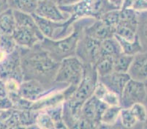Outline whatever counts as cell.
I'll return each mask as SVG.
<instances>
[{"label": "cell", "mask_w": 147, "mask_h": 129, "mask_svg": "<svg viewBox=\"0 0 147 129\" xmlns=\"http://www.w3.org/2000/svg\"><path fill=\"white\" fill-rule=\"evenodd\" d=\"M19 48L24 80H36L49 89H65L67 85L54 82L59 62L55 61L37 43L31 48Z\"/></svg>", "instance_id": "1"}, {"label": "cell", "mask_w": 147, "mask_h": 129, "mask_svg": "<svg viewBox=\"0 0 147 129\" xmlns=\"http://www.w3.org/2000/svg\"><path fill=\"white\" fill-rule=\"evenodd\" d=\"M94 20L95 18L91 17L78 18L73 22V30L69 35L58 40L44 37L40 44L51 58L58 62L69 56H76V48L83 30Z\"/></svg>", "instance_id": "2"}, {"label": "cell", "mask_w": 147, "mask_h": 129, "mask_svg": "<svg viewBox=\"0 0 147 129\" xmlns=\"http://www.w3.org/2000/svg\"><path fill=\"white\" fill-rule=\"evenodd\" d=\"M84 64L76 56H69L59 62L54 82L77 87L84 75Z\"/></svg>", "instance_id": "3"}, {"label": "cell", "mask_w": 147, "mask_h": 129, "mask_svg": "<svg viewBox=\"0 0 147 129\" xmlns=\"http://www.w3.org/2000/svg\"><path fill=\"white\" fill-rule=\"evenodd\" d=\"M33 17L44 37L58 40L69 35L73 30L74 20L70 17L64 21H53L33 13Z\"/></svg>", "instance_id": "4"}, {"label": "cell", "mask_w": 147, "mask_h": 129, "mask_svg": "<svg viewBox=\"0 0 147 129\" xmlns=\"http://www.w3.org/2000/svg\"><path fill=\"white\" fill-rule=\"evenodd\" d=\"M101 41L86 35L82 32L76 48V56L84 64L94 65L100 56Z\"/></svg>", "instance_id": "5"}, {"label": "cell", "mask_w": 147, "mask_h": 129, "mask_svg": "<svg viewBox=\"0 0 147 129\" xmlns=\"http://www.w3.org/2000/svg\"><path fill=\"white\" fill-rule=\"evenodd\" d=\"M146 98V90L144 81L130 79L120 95V107L129 108L135 103H144Z\"/></svg>", "instance_id": "6"}, {"label": "cell", "mask_w": 147, "mask_h": 129, "mask_svg": "<svg viewBox=\"0 0 147 129\" xmlns=\"http://www.w3.org/2000/svg\"><path fill=\"white\" fill-rule=\"evenodd\" d=\"M10 79H16L20 83L24 81L18 46L0 62V79L5 81Z\"/></svg>", "instance_id": "7"}, {"label": "cell", "mask_w": 147, "mask_h": 129, "mask_svg": "<svg viewBox=\"0 0 147 129\" xmlns=\"http://www.w3.org/2000/svg\"><path fill=\"white\" fill-rule=\"evenodd\" d=\"M108 107V105L93 95L83 104L81 117L87 121L92 128H100V118Z\"/></svg>", "instance_id": "8"}, {"label": "cell", "mask_w": 147, "mask_h": 129, "mask_svg": "<svg viewBox=\"0 0 147 129\" xmlns=\"http://www.w3.org/2000/svg\"><path fill=\"white\" fill-rule=\"evenodd\" d=\"M61 90V88L49 89L36 80H24L20 84L18 94L24 98L32 102L39 100L41 98L53 90Z\"/></svg>", "instance_id": "9"}, {"label": "cell", "mask_w": 147, "mask_h": 129, "mask_svg": "<svg viewBox=\"0 0 147 129\" xmlns=\"http://www.w3.org/2000/svg\"><path fill=\"white\" fill-rule=\"evenodd\" d=\"M34 14L53 21H64L70 18V15L61 10L53 0H39Z\"/></svg>", "instance_id": "10"}, {"label": "cell", "mask_w": 147, "mask_h": 129, "mask_svg": "<svg viewBox=\"0 0 147 129\" xmlns=\"http://www.w3.org/2000/svg\"><path fill=\"white\" fill-rule=\"evenodd\" d=\"M12 36L16 45L21 48H31L44 39L43 35L40 32L18 26L16 28Z\"/></svg>", "instance_id": "11"}, {"label": "cell", "mask_w": 147, "mask_h": 129, "mask_svg": "<svg viewBox=\"0 0 147 129\" xmlns=\"http://www.w3.org/2000/svg\"><path fill=\"white\" fill-rule=\"evenodd\" d=\"M130 79L127 73H119L114 71L105 76L98 77L100 83H102L109 90L119 95V97L127 82Z\"/></svg>", "instance_id": "12"}, {"label": "cell", "mask_w": 147, "mask_h": 129, "mask_svg": "<svg viewBox=\"0 0 147 129\" xmlns=\"http://www.w3.org/2000/svg\"><path fill=\"white\" fill-rule=\"evenodd\" d=\"M127 73L131 79L144 81L147 79V52H141L133 56Z\"/></svg>", "instance_id": "13"}, {"label": "cell", "mask_w": 147, "mask_h": 129, "mask_svg": "<svg viewBox=\"0 0 147 129\" xmlns=\"http://www.w3.org/2000/svg\"><path fill=\"white\" fill-rule=\"evenodd\" d=\"M65 100V96L63 90H53L45 95L39 100L33 102L31 110L36 111H44L51 107H56L63 103Z\"/></svg>", "instance_id": "14"}, {"label": "cell", "mask_w": 147, "mask_h": 129, "mask_svg": "<svg viewBox=\"0 0 147 129\" xmlns=\"http://www.w3.org/2000/svg\"><path fill=\"white\" fill-rule=\"evenodd\" d=\"M83 31L86 35L100 41L114 36V31L100 19H95Z\"/></svg>", "instance_id": "15"}, {"label": "cell", "mask_w": 147, "mask_h": 129, "mask_svg": "<svg viewBox=\"0 0 147 129\" xmlns=\"http://www.w3.org/2000/svg\"><path fill=\"white\" fill-rule=\"evenodd\" d=\"M121 109L120 106H108L100 118V128H112L117 126V124L121 125L119 120Z\"/></svg>", "instance_id": "16"}, {"label": "cell", "mask_w": 147, "mask_h": 129, "mask_svg": "<svg viewBox=\"0 0 147 129\" xmlns=\"http://www.w3.org/2000/svg\"><path fill=\"white\" fill-rule=\"evenodd\" d=\"M94 95L108 106H120V97L117 94L107 89L98 80Z\"/></svg>", "instance_id": "17"}, {"label": "cell", "mask_w": 147, "mask_h": 129, "mask_svg": "<svg viewBox=\"0 0 147 129\" xmlns=\"http://www.w3.org/2000/svg\"><path fill=\"white\" fill-rule=\"evenodd\" d=\"M137 29L138 24L119 21V23L115 29L114 35L127 40L133 41L138 37Z\"/></svg>", "instance_id": "18"}, {"label": "cell", "mask_w": 147, "mask_h": 129, "mask_svg": "<svg viewBox=\"0 0 147 129\" xmlns=\"http://www.w3.org/2000/svg\"><path fill=\"white\" fill-rule=\"evenodd\" d=\"M16 28L14 13L11 8H8L0 13V32L1 34L12 35Z\"/></svg>", "instance_id": "19"}, {"label": "cell", "mask_w": 147, "mask_h": 129, "mask_svg": "<svg viewBox=\"0 0 147 129\" xmlns=\"http://www.w3.org/2000/svg\"><path fill=\"white\" fill-rule=\"evenodd\" d=\"M100 53H101V55L109 56L114 58L115 56H118L123 52L119 43L117 39L113 36V37L101 41Z\"/></svg>", "instance_id": "20"}, {"label": "cell", "mask_w": 147, "mask_h": 129, "mask_svg": "<svg viewBox=\"0 0 147 129\" xmlns=\"http://www.w3.org/2000/svg\"><path fill=\"white\" fill-rule=\"evenodd\" d=\"M13 10V13H14L16 27L18 26V27L28 28V29H33V30L37 31V32H40L37 24H36V21L33 17L32 14L23 13V12L16 10Z\"/></svg>", "instance_id": "21"}, {"label": "cell", "mask_w": 147, "mask_h": 129, "mask_svg": "<svg viewBox=\"0 0 147 129\" xmlns=\"http://www.w3.org/2000/svg\"><path fill=\"white\" fill-rule=\"evenodd\" d=\"M39 0H8L9 7L23 13H35Z\"/></svg>", "instance_id": "22"}, {"label": "cell", "mask_w": 147, "mask_h": 129, "mask_svg": "<svg viewBox=\"0 0 147 129\" xmlns=\"http://www.w3.org/2000/svg\"><path fill=\"white\" fill-rule=\"evenodd\" d=\"M137 35L143 51L147 52V11L138 13Z\"/></svg>", "instance_id": "23"}, {"label": "cell", "mask_w": 147, "mask_h": 129, "mask_svg": "<svg viewBox=\"0 0 147 129\" xmlns=\"http://www.w3.org/2000/svg\"><path fill=\"white\" fill-rule=\"evenodd\" d=\"M114 37L119 41L120 45H121L122 52L125 54L134 56L135 54L139 53V52H144L143 51V47L141 45L140 40H139L138 37L136 40H133V41L127 40L125 39H123L121 37H119V36L115 35Z\"/></svg>", "instance_id": "24"}, {"label": "cell", "mask_w": 147, "mask_h": 129, "mask_svg": "<svg viewBox=\"0 0 147 129\" xmlns=\"http://www.w3.org/2000/svg\"><path fill=\"white\" fill-rule=\"evenodd\" d=\"M94 66L98 77L105 76L113 71V58L111 56L101 55Z\"/></svg>", "instance_id": "25"}, {"label": "cell", "mask_w": 147, "mask_h": 129, "mask_svg": "<svg viewBox=\"0 0 147 129\" xmlns=\"http://www.w3.org/2000/svg\"><path fill=\"white\" fill-rule=\"evenodd\" d=\"M133 56L124 53L115 56L113 58V71L119 73H127L133 60Z\"/></svg>", "instance_id": "26"}, {"label": "cell", "mask_w": 147, "mask_h": 129, "mask_svg": "<svg viewBox=\"0 0 147 129\" xmlns=\"http://www.w3.org/2000/svg\"><path fill=\"white\" fill-rule=\"evenodd\" d=\"M52 118L55 124V128H67L63 120V103L44 110Z\"/></svg>", "instance_id": "27"}, {"label": "cell", "mask_w": 147, "mask_h": 129, "mask_svg": "<svg viewBox=\"0 0 147 129\" xmlns=\"http://www.w3.org/2000/svg\"><path fill=\"white\" fill-rule=\"evenodd\" d=\"M120 9H114V10L108 11L100 16L99 19L102 20L107 26L113 29L115 32V29L117 26L120 21Z\"/></svg>", "instance_id": "28"}, {"label": "cell", "mask_w": 147, "mask_h": 129, "mask_svg": "<svg viewBox=\"0 0 147 129\" xmlns=\"http://www.w3.org/2000/svg\"><path fill=\"white\" fill-rule=\"evenodd\" d=\"M119 120L121 126L126 128H132L138 123L129 108H121Z\"/></svg>", "instance_id": "29"}, {"label": "cell", "mask_w": 147, "mask_h": 129, "mask_svg": "<svg viewBox=\"0 0 147 129\" xmlns=\"http://www.w3.org/2000/svg\"><path fill=\"white\" fill-rule=\"evenodd\" d=\"M35 126L40 128H55L54 122L45 111H40L37 112L35 119Z\"/></svg>", "instance_id": "30"}, {"label": "cell", "mask_w": 147, "mask_h": 129, "mask_svg": "<svg viewBox=\"0 0 147 129\" xmlns=\"http://www.w3.org/2000/svg\"><path fill=\"white\" fill-rule=\"evenodd\" d=\"M18 47L12 35L2 34L0 36V48L7 54L12 53Z\"/></svg>", "instance_id": "31"}, {"label": "cell", "mask_w": 147, "mask_h": 129, "mask_svg": "<svg viewBox=\"0 0 147 129\" xmlns=\"http://www.w3.org/2000/svg\"><path fill=\"white\" fill-rule=\"evenodd\" d=\"M129 109L136 117L138 123H144L147 119V109L144 103H137L132 105Z\"/></svg>", "instance_id": "32"}, {"label": "cell", "mask_w": 147, "mask_h": 129, "mask_svg": "<svg viewBox=\"0 0 147 129\" xmlns=\"http://www.w3.org/2000/svg\"><path fill=\"white\" fill-rule=\"evenodd\" d=\"M10 108H12V103L9 99L5 81L0 79V109L5 110Z\"/></svg>", "instance_id": "33"}, {"label": "cell", "mask_w": 147, "mask_h": 129, "mask_svg": "<svg viewBox=\"0 0 147 129\" xmlns=\"http://www.w3.org/2000/svg\"><path fill=\"white\" fill-rule=\"evenodd\" d=\"M131 8L138 13L147 11V0H134Z\"/></svg>", "instance_id": "34"}, {"label": "cell", "mask_w": 147, "mask_h": 129, "mask_svg": "<svg viewBox=\"0 0 147 129\" xmlns=\"http://www.w3.org/2000/svg\"><path fill=\"white\" fill-rule=\"evenodd\" d=\"M81 0H57V4L59 7L71 6L79 2Z\"/></svg>", "instance_id": "35"}, {"label": "cell", "mask_w": 147, "mask_h": 129, "mask_svg": "<svg viewBox=\"0 0 147 129\" xmlns=\"http://www.w3.org/2000/svg\"><path fill=\"white\" fill-rule=\"evenodd\" d=\"M108 1L116 8L121 9L122 7L123 3H124L125 0H108Z\"/></svg>", "instance_id": "36"}, {"label": "cell", "mask_w": 147, "mask_h": 129, "mask_svg": "<svg viewBox=\"0 0 147 129\" xmlns=\"http://www.w3.org/2000/svg\"><path fill=\"white\" fill-rule=\"evenodd\" d=\"M9 4L8 0H0V13L8 9Z\"/></svg>", "instance_id": "37"}, {"label": "cell", "mask_w": 147, "mask_h": 129, "mask_svg": "<svg viewBox=\"0 0 147 129\" xmlns=\"http://www.w3.org/2000/svg\"><path fill=\"white\" fill-rule=\"evenodd\" d=\"M7 56V54L0 48V62H2V61H4V60L6 58Z\"/></svg>", "instance_id": "38"}, {"label": "cell", "mask_w": 147, "mask_h": 129, "mask_svg": "<svg viewBox=\"0 0 147 129\" xmlns=\"http://www.w3.org/2000/svg\"><path fill=\"white\" fill-rule=\"evenodd\" d=\"M144 84H145L146 90V95H147V79H146V80H145V81H144ZM146 100H147V98H146Z\"/></svg>", "instance_id": "39"}, {"label": "cell", "mask_w": 147, "mask_h": 129, "mask_svg": "<svg viewBox=\"0 0 147 129\" xmlns=\"http://www.w3.org/2000/svg\"><path fill=\"white\" fill-rule=\"evenodd\" d=\"M143 124H144V128H147V119H146V120L145 122L143 123Z\"/></svg>", "instance_id": "40"}, {"label": "cell", "mask_w": 147, "mask_h": 129, "mask_svg": "<svg viewBox=\"0 0 147 129\" xmlns=\"http://www.w3.org/2000/svg\"><path fill=\"white\" fill-rule=\"evenodd\" d=\"M2 110H1V109H0V113L2 112Z\"/></svg>", "instance_id": "41"}, {"label": "cell", "mask_w": 147, "mask_h": 129, "mask_svg": "<svg viewBox=\"0 0 147 129\" xmlns=\"http://www.w3.org/2000/svg\"><path fill=\"white\" fill-rule=\"evenodd\" d=\"M53 1H55V2H57V0H53Z\"/></svg>", "instance_id": "42"}, {"label": "cell", "mask_w": 147, "mask_h": 129, "mask_svg": "<svg viewBox=\"0 0 147 129\" xmlns=\"http://www.w3.org/2000/svg\"><path fill=\"white\" fill-rule=\"evenodd\" d=\"M1 35H2V34H1V32H0V36H1Z\"/></svg>", "instance_id": "43"}]
</instances>
